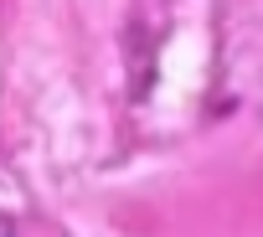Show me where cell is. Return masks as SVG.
<instances>
[{"label": "cell", "mask_w": 263, "mask_h": 237, "mask_svg": "<svg viewBox=\"0 0 263 237\" xmlns=\"http://www.w3.org/2000/svg\"><path fill=\"white\" fill-rule=\"evenodd\" d=\"M0 237H16V216H6V211H0Z\"/></svg>", "instance_id": "1"}]
</instances>
